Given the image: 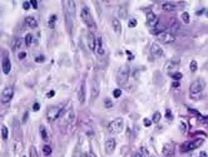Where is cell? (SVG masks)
Masks as SVG:
<instances>
[{
	"instance_id": "6da1fadb",
	"label": "cell",
	"mask_w": 208,
	"mask_h": 157,
	"mask_svg": "<svg viewBox=\"0 0 208 157\" xmlns=\"http://www.w3.org/2000/svg\"><path fill=\"white\" fill-rule=\"evenodd\" d=\"M63 8H64V15H65L67 29L69 33H71V30H73L74 17H75V3L69 1V0L63 1Z\"/></svg>"
},
{
	"instance_id": "7a4b0ae2",
	"label": "cell",
	"mask_w": 208,
	"mask_h": 157,
	"mask_svg": "<svg viewBox=\"0 0 208 157\" xmlns=\"http://www.w3.org/2000/svg\"><path fill=\"white\" fill-rule=\"evenodd\" d=\"M129 75H130V69H129V66L124 64V66L119 67L118 71H117V74H115V79H117V83L119 86H123L128 82L129 79Z\"/></svg>"
},
{
	"instance_id": "3957f363",
	"label": "cell",
	"mask_w": 208,
	"mask_h": 157,
	"mask_svg": "<svg viewBox=\"0 0 208 157\" xmlns=\"http://www.w3.org/2000/svg\"><path fill=\"white\" fill-rule=\"evenodd\" d=\"M205 87H206V83H205V80H203V79H201V78L194 79L193 82L191 83V86H189L191 98L192 97H193V98H198L199 93H202V91L205 89Z\"/></svg>"
},
{
	"instance_id": "277c9868",
	"label": "cell",
	"mask_w": 208,
	"mask_h": 157,
	"mask_svg": "<svg viewBox=\"0 0 208 157\" xmlns=\"http://www.w3.org/2000/svg\"><path fill=\"white\" fill-rule=\"evenodd\" d=\"M80 17H82L83 23H84V24L90 29V32L95 29V23H94V19H93V17H92V13H90V10H89L88 6L84 5V6L82 8Z\"/></svg>"
},
{
	"instance_id": "5b68a950",
	"label": "cell",
	"mask_w": 208,
	"mask_h": 157,
	"mask_svg": "<svg viewBox=\"0 0 208 157\" xmlns=\"http://www.w3.org/2000/svg\"><path fill=\"white\" fill-rule=\"evenodd\" d=\"M123 128H124V120L120 117L114 118V120L112 122H109V124H108V129L112 133H119L123 131Z\"/></svg>"
},
{
	"instance_id": "8992f818",
	"label": "cell",
	"mask_w": 208,
	"mask_h": 157,
	"mask_svg": "<svg viewBox=\"0 0 208 157\" xmlns=\"http://www.w3.org/2000/svg\"><path fill=\"white\" fill-rule=\"evenodd\" d=\"M203 143V140L202 138H197L194 141H187L181 145V152H189V151H193L196 148H198Z\"/></svg>"
},
{
	"instance_id": "52a82bcc",
	"label": "cell",
	"mask_w": 208,
	"mask_h": 157,
	"mask_svg": "<svg viewBox=\"0 0 208 157\" xmlns=\"http://www.w3.org/2000/svg\"><path fill=\"white\" fill-rule=\"evenodd\" d=\"M62 111L63 108L59 106H51L48 108V112H47V118L49 122H53L55 121L56 118H59V116L62 114Z\"/></svg>"
},
{
	"instance_id": "ba28073f",
	"label": "cell",
	"mask_w": 208,
	"mask_h": 157,
	"mask_svg": "<svg viewBox=\"0 0 208 157\" xmlns=\"http://www.w3.org/2000/svg\"><path fill=\"white\" fill-rule=\"evenodd\" d=\"M157 39L161 41V43H163V44H172L173 41L176 40V35L173 33L171 32H163V33H161V34H158L157 35Z\"/></svg>"
},
{
	"instance_id": "9c48e42d",
	"label": "cell",
	"mask_w": 208,
	"mask_h": 157,
	"mask_svg": "<svg viewBox=\"0 0 208 157\" xmlns=\"http://www.w3.org/2000/svg\"><path fill=\"white\" fill-rule=\"evenodd\" d=\"M13 95H14V87L11 86L5 87L1 92V103L3 104H8L13 99Z\"/></svg>"
},
{
	"instance_id": "30bf717a",
	"label": "cell",
	"mask_w": 208,
	"mask_h": 157,
	"mask_svg": "<svg viewBox=\"0 0 208 157\" xmlns=\"http://www.w3.org/2000/svg\"><path fill=\"white\" fill-rule=\"evenodd\" d=\"M90 93H92V99L98 98V95L100 93V84L98 78H94L92 80V84H90Z\"/></svg>"
},
{
	"instance_id": "8fae6325",
	"label": "cell",
	"mask_w": 208,
	"mask_h": 157,
	"mask_svg": "<svg viewBox=\"0 0 208 157\" xmlns=\"http://www.w3.org/2000/svg\"><path fill=\"white\" fill-rule=\"evenodd\" d=\"M150 54L156 58H162L164 55V50L162 49V47L157 43H152L150 44Z\"/></svg>"
},
{
	"instance_id": "7c38bea8",
	"label": "cell",
	"mask_w": 208,
	"mask_h": 157,
	"mask_svg": "<svg viewBox=\"0 0 208 157\" xmlns=\"http://www.w3.org/2000/svg\"><path fill=\"white\" fill-rule=\"evenodd\" d=\"M115 147H117V141L113 138V137H111V138H108L107 141H105L104 148H105V152H107V155H112L113 152H114Z\"/></svg>"
},
{
	"instance_id": "4fadbf2b",
	"label": "cell",
	"mask_w": 208,
	"mask_h": 157,
	"mask_svg": "<svg viewBox=\"0 0 208 157\" xmlns=\"http://www.w3.org/2000/svg\"><path fill=\"white\" fill-rule=\"evenodd\" d=\"M162 155L163 157H172L174 155V145L173 143H165L162 147Z\"/></svg>"
},
{
	"instance_id": "5bb4252c",
	"label": "cell",
	"mask_w": 208,
	"mask_h": 157,
	"mask_svg": "<svg viewBox=\"0 0 208 157\" xmlns=\"http://www.w3.org/2000/svg\"><path fill=\"white\" fill-rule=\"evenodd\" d=\"M157 24H159V19L154 13H148L147 14V25L149 28H154Z\"/></svg>"
},
{
	"instance_id": "9a60e30c",
	"label": "cell",
	"mask_w": 208,
	"mask_h": 157,
	"mask_svg": "<svg viewBox=\"0 0 208 157\" xmlns=\"http://www.w3.org/2000/svg\"><path fill=\"white\" fill-rule=\"evenodd\" d=\"M179 64H181L179 58H177V57H174V58H172V59L167 63V66H165V69H167L168 72H171V71H172V73H173V69H176V68L178 67Z\"/></svg>"
},
{
	"instance_id": "2e32d148",
	"label": "cell",
	"mask_w": 208,
	"mask_h": 157,
	"mask_svg": "<svg viewBox=\"0 0 208 157\" xmlns=\"http://www.w3.org/2000/svg\"><path fill=\"white\" fill-rule=\"evenodd\" d=\"M1 68H3V73H4V74H9V73H10V71H11V63H10L9 58H8V55L4 57Z\"/></svg>"
},
{
	"instance_id": "e0dca14e",
	"label": "cell",
	"mask_w": 208,
	"mask_h": 157,
	"mask_svg": "<svg viewBox=\"0 0 208 157\" xmlns=\"http://www.w3.org/2000/svg\"><path fill=\"white\" fill-rule=\"evenodd\" d=\"M78 101H79V103H80V104H84V103H85V83H84V82L80 84V88H79Z\"/></svg>"
},
{
	"instance_id": "ac0fdd59",
	"label": "cell",
	"mask_w": 208,
	"mask_h": 157,
	"mask_svg": "<svg viewBox=\"0 0 208 157\" xmlns=\"http://www.w3.org/2000/svg\"><path fill=\"white\" fill-rule=\"evenodd\" d=\"M88 47L92 52L95 50V47H97V40H95V37L92 32L88 33Z\"/></svg>"
},
{
	"instance_id": "d6986e66",
	"label": "cell",
	"mask_w": 208,
	"mask_h": 157,
	"mask_svg": "<svg viewBox=\"0 0 208 157\" xmlns=\"http://www.w3.org/2000/svg\"><path fill=\"white\" fill-rule=\"evenodd\" d=\"M112 26H113V30L115 32V34H122V24H120L119 19L117 18H113L112 19Z\"/></svg>"
},
{
	"instance_id": "ffe728a7",
	"label": "cell",
	"mask_w": 208,
	"mask_h": 157,
	"mask_svg": "<svg viewBox=\"0 0 208 157\" xmlns=\"http://www.w3.org/2000/svg\"><path fill=\"white\" fill-rule=\"evenodd\" d=\"M165 32V26L162 24V23H159V24H157L154 28H150V33L153 34V35H158V34H161V33H163Z\"/></svg>"
},
{
	"instance_id": "44dd1931",
	"label": "cell",
	"mask_w": 208,
	"mask_h": 157,
	"mask_svg": "<svg viewBox=\"0 0 208 157\" xmlns=\"http://www.w3.org/2000/svg\"><path fill=\"white\" fill-rule=\"evenodd\" d=\"M177 8H178L177 4L172 3V1H165V3H163V5H162V9L164 11H174Z\"/></svg>"
},
{
	"instance_id": "7402d4cb",
	"label": "cell",
	"mask_w": 208,
	"mask_h": 157,
	"mask_svg": "<svg viewBox=\"0 0 208 157\" xmlns=\"http://www.w3.org/2000/svg\"><path fill=\"white\" fill-rule=\"evenodd\" d=\"M25 23H26V25H28L29 28H32V29H35L38 26V21H36V19L34 17H26L25 18Z\"/></svg>"
},
{
	"instance_id": "603a6c76",
	"label": "cell",
	"mask_w": 208,
	"mask_h": 157,
	"mask_svg": "<svg viewBox=\"0 0 208 157\" xmlns=\"http://www.w3.org/2000/svg\"><path fill=\"white\" fill-rule=\"evenodd\" d=\"M95 52H97L99 55H103V53H104V49H103V40H102V38H98V39H97Z\"/></svg>"
},
{
	"instance_id": "cb8c5ba5",
	"label": "cell",
	"mask_w": 208,
	"mask_h": 157,
	"mask_svg": "<svg viewBox=\"0 0 208 157\" xmlns=\"http://www.w3.org/2000/svg\"><path fill=\"white\" fill-rule=\"evenodd\" d=\"M39 132H40V136H41V140L44 141H49V135H48V131L45 129L44 126H40L39 127Z\"/></svg>"
},
{
	"instance_id": "d4e9b609",
	"label": "cell",
	"mask_w": 208,
	"mask_h": 157,
	"mask_svg": "<svg viewBox=\"0 0 208 157\" xmlns=\"http://www.w3.org/2000/svg\"><path fill=\"white\" fill-rule=\"evenodd\" d=\"M55 21H56V15H51L48 20V26L50 29H54L55 28Z\"/></svg>"
},
{
	"instance_id": "484cf974",
	"label": "cell",
	"mask_w": 208,
	"mask_h": 157,
	"mask_svg": "<svg viewBox=\"0 0 208 157\" xmlns=\"http://www.w3.org/2000/svg\"><path fill=\"white\" fill-rule=\"evenodd\" d=\"M74 120H75V116H74V112H73V109L71 111H69V112L67 113V122L69 124H71L74 122Z\"/></svg>"
},
{
	"instance_id": "4316f807",
	"label": "cell",
	"mask_w": 208,
	"mask_h": 157,
	"mask_svg": "<svg viewBox=\"0 0 208 157\" xmlns=\"http://www.w3.org/2000/svg\"><path fill=\"white\" fill-rule=\"evenodd\" d=\"M161 118H162V113L161 112H154L153 117H152V122L153 123H158V122L161 121Z\"/></svg>"
},
{
	"instance_id": "83f0119b",
	"label": "cell",
	"mask_w": 208,
	"mask_h": 157,
	"mask_svg": "<svg viewBox=\"0 0 208 157\" xmlns=\"http://www.w3.org/2000/svg\"><path fill=\"white\" fill-rule=\"evenodd\" d=\"M171 77H172V79H174L176 82H178L179 79H182V77H183V74L181 73V72H173V73L171 74Z\"/></svg>"
},
{
	"instance_id": "f1b7e54d",
	"label": "cell",
	"mask_w": 208,
	"mask_h": 157,
	"mask_svg": "<svg viewBox=\"0 0 208 157\" xmlns=\"http://www.w3.org/2000/svg\"><path fill=\"white\" fill-rule=\"evenodd\" d=\"M118 15H119V18H127V10H126V8L124 6H120L119 8V10H118Z\"/></svg>"
},
{
	"instance_id": "f546056e",
	"label": "cell",
	"mask_w": 208,
	"mask_h": 157,
	"mask_svg": "<svg viewBox=\"0 0 208 157\" xmlns=\"http://www.w3.org/2000/svg\"><path fill=\"white\" fill-rule=\"evenodd\" d=\"M1 136H3V140H8V136H9V131H8L6 126H1Z\"/></svg>"
},
{
	"instance_id": "4dcf8cb0",
	"label": "cell",
	"mask_w": 208,
	"mask_h": 157,
	"mask_svg": "<svg viewBox=\"0 0 208 157\" xmlns=\"http://www.w3.org/2000/svg\"><path fill=\"white\" fill-rule=\"evenodd\" d=\"M181 17H182V20L184 24H189V14H188L187 11H183Z\"/></svg>"
},
{
	"instance_id": "1f68e13d",
	"label": "cell",
	"mask_w": 208,
	"mask_h": 157,
	"mask_svg": "<svg viewBox=\"0 0 208 157\" xmlns=\"http://www.w3.org/2000/svg\"><path fill=\"white\" fill-rule=\"evenodd\" d=\"M33 43V34H26L25 37V45L26 47H30Z\"/></svg>"
},
{
	"instance_id": "d6a6232c",
	"label": "cell",
	"mask_w": 208,
	"mask_h": 157,
	"mask_svg": "<svg viewBox=\"0 0 208 157\" xmlns=\"http://www.w3.org/2000/svg\"><path fill=\"white\" fill-rule=\"evenodd\" d=\"M197 68H198L197 62H196V60H192V62L189 63V69H191V72H192V73L197 72Z\"/></svg>"
},
{
	"instance_id": "836d02e7",
	"label": "cell",
	"mask_w": 208,
	"mask_h": 157,
	"mask_svg": "<svg viewBox=\"0 0 208 157\" xmlns=\"http://www.w3.org/2000/svg\"><path fill=\"white\" fill-rule=\"evenodd\" d=\"M43 152H44V155H45V156L51 155V147L49 146V145H45V146L43 147Z\"/></svg>"
},
{
	"instance_id": "e575fe53",
	"label": "cell",
	"mask_w": 208,
	"mask_h": 157,
	"mask_svg": "<svg viewBox=\"0 0 208 157\" xmlns=\"http://www.w3.org/2000/svg\"><path fill=\"white\" fill-rule=\"evenodd\" d=\"M104 107L105 108H112L113 107V102H112L111 98H105L104 99Z\"/></svg>"
},
{
	"instance_id": "d590c367",
	"label": "cell",
	"mask_w": 208,
	"mask_h": 157,
	"mask_svg": "<svg viewBox=\"0 0 208 157\" xmlns=\"http://www.w3.org/2000/svg\"><path fill=\"white\" fill-rule=\"evenodd\" d=\"M128 26H129V28H135V26H137V19H134V18L129 19V23H128Z\"/></svg>"
},
{
	"instance_id": "8d00e7d4",
	"label": "cell",
	"mask_w": 208,
	"mask_h": 157,
	"mask_svg": "<svg viewBox=\"0 0 208 157\" xmlns=\"http://www.w3.org/2000/svg\"><path fill=\"white\" fill-rule=\"evenodd\" d=\"M179 131L182 132V133H186V131H187V123H186V122H181V124H179Z\"/></svg>"
},
{
	"instance_id": "74e56055",
	"label": "cell",
	"mask_w": 208,
	"mask_h": 157,
	"mask_svg": "<svg viewBox=\"0 0 208 157\" xmlns=\"http://www.w3.org/2000/svg\"><path fill=\"white\" fill-rule=\"evenodd\" d=\"M120 95H122V91H120L119 88H117V89L113 91V97L114 98H119Z\"/></svg>"
},
{
	"instance_id": "f35d334b",
	"label": "cell",
	"mask_w": 208,
	"mask_h": 157,
	"mask_svg": "<svg viewBox=\"0 0 208 157\" xmlns=\"http://www.w3.org/2000/svg\"><path fill=\"white\" fill-rule=\"evenodd\" d=\"M165 118H167L168 121L173 120V116H172V112H171V109H167V111H165Z\"/></svg>"
},
{
	"instance_id": "ab89813d",
	"label": "cell",
	"mask_w": 208,
	"mask_h": 157,
	"mask_svg": "<svg viewBox=\"0 0 208 157\" xmlns=\"http://www.w3.org/2000/svg\"><path fill=\"white\" fill-rule=\"evenodd\" d=\"M30 156H32V157H38V155H36V150H35V147H34V146L30 147Z\"/></svg>"
},
{
	"instance_id": "60d3db41",
	"label": "cell",
	"mask_w": 208,
	"mask_h": 157,
	"mask_svg": "<svg viewBox=\"0 0 208 157\" xmlns=\"http://www.w3.org/2000/svg\"><path fill=\"white\" fill-rule=\"evenodd\" d=\"M143 123H144L146 127H149V126L152 124V120H149V118H144V120H143Z\"/></svg>"
},
{
	"instance_id": "b9f144b4",
	"label": "cell",
	"mask_w": 208,
	"mask_h": 157,
	"mask_svg": "<svg viewBox=\"0 0 208 157\" xmlns=\"http://www.w3.org/2000/svg\"><path fill=\"white\" fill-rule=\"evenodd\" d=\"M44 59H45V57H44V55H38V57H35V62H36V63L44 62Z\"/></svg>"
},
{
	"instance_id": "7bdbcfd3",
	"label": "cell",
	"mask_w": 208,
	"mask_h": 157,
	"mask_svg": "<svg viewBox=\"0 0 208 157\" xmlns=\"http://www.w3.org/2000/svg\"><path fill=\"white\" fill-rule=\"evenodd\" d=\"M20 43H21V39H16V40H15L14 41V49H18L19 47H20V45H21Z\"/></svg>"
},
{
	"instance_id": "ee69618b",
	"label": "cell",
	"mask_w": 208,
	"mask_h": 157,
	"mask_svg": "<svg viewBox=\"0 0 208 157\" xmlns=\"http://www.w3.org/2000/svg\"><path fill=\"white\" fill-rule=\"evenodd\" d=\"M26 57V53L25 52H19V54H18V58L19 59H24Z\"/></svg>"
},
{
	"instance_id": "f6af8a7d",
	"label": "cell",
	"mask_w": 208,
	"mask_h": 157,
	"mask_svg": "<svg viewBox=\"0 0 208 157\" xmlns=\"http://www.w3.org/2000/svg\"><path fill=\"white\" fill-rule=\"evenodd\" d=\"M23 8H24L25 10H28L29 8H30V1H24V3H23Z\"/></svg>"
},
{
	"instance_id": "bcb514c9",
	"label": "cell",
	"mask_w": 208,
	"mask_h": 157,
	"mask_svg": "<svg viewBox=\"0 0 208 157\" xmlns=\"http://www.w3.org/2000/svg\"><path fill=\"white\" fill-rule=\"evenodd\" d=\"M54 95H55V92H54V91H49L48 93H47V97H48V98H51V97H54Z\"/></svg>"
},
{
	"instance_id": "7dc6e473",
	"label": "cell",
	"mask_w": 208,
	"mask_h": 157,
	"mask_svg": "<svg viewBox=\"0 0 208 157\" xmlns=\"http://www.w3.org/2000/svg\"><path fill=\"white\" fill-rule=\"evenodd\" d=\"M39 108H40V104H39V103H38V102H36V103H34V106H33V109L36 112V111H39Z\"/></svg>"
},
{
	"instance_id": "c3c4849f",
	"label": "cell",
	"mask_w": 208,
	"mask_h": 157,
	"mask_svg": "<svg viewBox=\"0 0 208 157\" xmlns=\"http://www.w3.org/2000/svg\"><path fill=\"white\" fill-rule=\"evenodd\" d=\"M28 117H29V112H25V113H24V118H23L21 123H25L26 120H28Z\"/></svg>"
},
{
	"instance_id": "681fc988",
	"label": "cell",
	"mask_w": 208,
	"mask_h": 157,
	"mask_svg": "<svg viewBox=\"0 0 208 157\" xmlns=\"http://www.w3.org/2000/svg\"><path fill=\"white\" fill-rule=\"evenodd\" d=\"M30 4L33 5L34 9H36V8H38V1H36V0H32V1H30Z\"/></svg>"
},
{
	"instance_id": "f907efd6",
	"label": "cell",
	"mask_w": 208,
	"mask_h": 157,
	"mask_svg": "<svg viewBox=\"0 0 208 157\" xmlns=\"http://www.w3.org/2000/svg\"><path fill=\"white\" fill-rule=\"evenodd\" d=\"M133 157H143V155L141 154V152H135V154L133 155Z\"/></svg>"
},
{
	"instance_id": "816d5d0a",
	"label": "cell",
	"mask_w": 208,
	"mask_h": 157,
	"mask_svg": "<svg viewBox=\"0 0 208 157\" xmlns=\"http://www.w3.org/2000/svg\"><path fill=\"white\" fill-rule=\"evenodd\" d=\"M173 87H174V88L179 87V83H178V82H173Z\"/></svg>"
},
{
	"instance_id": "f5cc1de1",
	"label": "cell",
	"mask_w": 208,
	"mask_h": 157,
	"mask_svg": "<svg viewBox=\"0 0 208 157\" xmlns=\"http://www.w3.org/2000/svg\"><path fill=\"white\" fill-rule=\"evenodd\" d=\"M198 157H207V154H206V152H202L201 156H198Z\"/></svg>"
},
{
	"instance_id": "db71d44e",
	"label": "cell",
	"mask_w": 208,
	"mask_h": 157,
	"mask_svg": "<svg viewBox=\"0 0 208 157\" xmlns=\"http://www.w3.org/2000/svg\"><path fill=\"white\" fill-rule=\"evenodd\" d=\"M79 157H88V155H86V154H82V155L79 156Z\"/></svg>"
},
{
	"instance_id": "11a10c76",
	"label": "cell",
	"mask_w": 208,
	"mask_h": 157,
	"mask_svg": "<svg viewBox=\"0 0 208 157\" xmlns=\"http://www.w3.org/2000/svg\"><path fill=\"white\" fill-rule=\"evenodd\" d=\"M207 18H208V11H207Z\"/></svg>"
}]
</instances>
